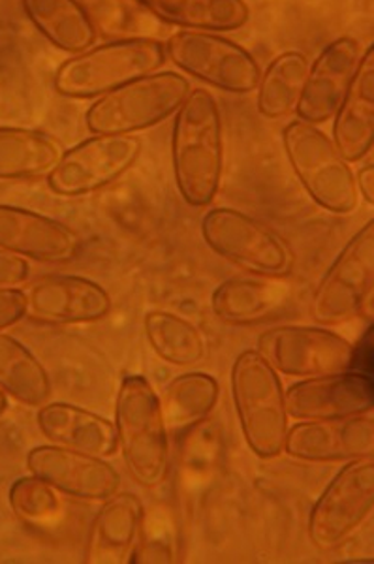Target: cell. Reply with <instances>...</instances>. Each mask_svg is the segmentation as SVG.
Returning <instances> with one entry per match:
<instances>
[{"mask_svg":"<svg viewBox=\"0 0 374 564\" xmlns=\"http://www.w3.org/2000/svg\"><path fill=\"white\" fill-rule=\"evenodd\" d=\"M172 527L168 513H164V510H156L155 513L145 510L142 532L130 563H174L175 539Z\"/></svg>","mask_w":374,"mask_h":564,"instance_id":"1f68e13d","label":"cell"},{"mask_svg":"<svg viewBox=\"0 0 374 564\" xmlns=\"http://www.w3.org/2000/svg\"><path fill=\"white\" fill-rule=\"evenodd\" d=\"M309 74V58L304 53L278 55L260 77L258 111L267 119H280L296 109Z\"/></svg>","mask_w":374,"mask_h":564,"instance_id":"f1b7e54d","label":"cell"},{"mask_svg":"<svg viewBox=\"0 0 374 564\" xmlns=\"http://www.w3.org/2000/svg\"><path fill=\"white\" fill-rule=\"evenodd\" d=\"M52 484L36 475L21 476L8 491L13 513L29 525L52 527L63 520L65 502Z\"/></svg>","mask_w":374,"mask_h":564,"instance_id":"f546056e","label":"cell"},{"mask_svg":"<svg viewBox=\"0 0 374 564\" xmlns=\"http://www.w3.org/2000/svg\"><path fill=\"white\" fill-rule=\"evenodd\" d=\"M166 45L155 39H123L79 53L55 76L58 95L92 98L119 89L166 65Z\"/></svg>","mask_w":374,"mask_h":564,"instance_id":"277c9868","label":"cell"},{"mask_svg":"<svg viewBox=\"0 0 374 564\" xmlns=\"http://www.w3.org/2000/svg\"><path fill=\"white\" fill-rule=\"evenodd\" d=\"M8 409V399L7 393L4 391L0 390V416L7 412Z\"/></svg>","mask_w":374,"mask_h":564,"instance_id":"d590c367","label":"cell"},{"mask_svg":"<svg viewBox=\"0 0 374 564\" xmlns=\"http://www.w3.org/2000/svg\"><path fill=\"white\" fill-rule=\"evenodd\" d=\"M220 384L209 372H185L175 377L161 398L162 416L168 431L187 433L207 422L219 403Z\"/></svg>","mask_w":374,"mask_h":564,"instance_id":"cb8c5ba5","label":"cell"},{"mask_svg":"<svg viewBox=\"0 0 374 564\" xmlns=\"http://www.w3.org/2000/svg\"><path fill=\"white\" fill-rule=\"evenodd\" d=\"M145 507L138 495L119 491L103 500L85 545L87 564L130 563L142 532Z\"/></svg>","mask_w":374,"mask_h":564,"instance_id":"ffe728a7","label":"cell"},{"mask_svg":"<svg viewBox=\"0 0 374 564\" xmlns=\"http://www.w3.org/2000/svg\"><path fill=\"white\" fill-rule=\"evenodd\" d=\"M355 186H358V193L362 196L365 202H367L369 206H373L374 204V166L373 164H367V166H363L358 175H355Z\"/></svg>","mask_w":374,"mask_h":564,"instance_id":"e575fe53","label":"cell"},{"mask_svg":"<svg viewBox=\"0 0 374 564\" xmlns=\"http://www.w3.org/2000/svg\"><path fill=\"white\" fill-rule=\"evenodd\" d=\"M294 305V284L286 276H232L211 295V311L228 326L277 321Z\"/></svg>","mask_w":374,"mask_h":564,"instance_id":"d6986e66","label":"cell"},{"mask_svg":"<svg viewBox=\"0 0 374 564\" xmlns=\"http://www.w3.org/2000/svg\"><path fill=\"white\" fill-rule=\"evenodd\" d=\"M36 423L40 433L55 446L97 457H111L119 452L116 423L78 404L47 401L40 406Z\"/></svg>","mask_w":374,"mask_h":564,"instance_id":"44dd1931","label":"cell"},{"mask_svg":"<svg viewBox=\"0 0 374 564\" xmlns=\"http://www.w3.org/2000/svg\"><path fill=\"white\" fill-rule=\"evenodd\" d=\"M286 411L296 422L365 416L374 409V382L369 372L349 371L309 377L284 390Z\"/></svg>","mask_w":374,"mask_h":564,"instance_id":"5bb4252c","label":"cell"},{"mask_svg":"<svg viewBox=\"0 0 374 564\" xmlns=\"http://www.w3.org/2000/svg\"><path fill=\"white\" fill-rule=\"evenodd\" d=\"M166 53L190 76L233 95L256 90L262 77L254 55L219 34L179 31L169 36Z\"/></svg>","mask_w":374,"mask_h":564,"instance_id":"7c38bea8","label":"cell"},{"mask_svg":"<svg viewBox=\"0 0 374 564\" xmlns=\"http://www.w3.org/2000/svg\"><path fill=\"white\" fill-rule=\"evenodd\" d=\"M156 20L193 31H235L251 18L245 0H140Z\"/></svg>","mask_w":374,"mask_h":564,"instance_id":"d4e9b609","label":"cell"},{"mask_svg":"<svg viewBox=\"0 0 374 564\" xmlns=\"http://www.w3.org/2000/svg\"><path fill=\"white\" fill-rule=\"evenodd\" d=\"M283 141L297 180L318 206L337 215L355 212L360 204L355 174L329 135L299 119L283 130Z\"/></svg>","mask_w":374,"mask_h":564,"instance_id":"52a82bcc","label":"cell"},{"mask_svg":"<svg viewBox=\"0 0 374 564\" xmlns=\"http://www.w3.org/2000/svg\"><path fill=\"white\" fill-rule=\"evenodd\" d=\"M233 406L245 443L260 459H275L284 452L290 430L283 380L256 350H243L230 372Z\"/></svg>","mask_w":374,"mask_h":564,"instance_id":"3957f363","label":"cell"},{"mask_svg":"<svg viewBox=\"0 0 374 564\" xmlns=\"http://www.w3.org/2000/svg\"><path fill=\"white\" fill-rule=\"evenodd\" d=\"M143 151L142 138L95 134L68 149L47 174L53 193L66 198L97 193L123 177Z\"/></svg>","mask_w":374,"mask_h":564,"instance_id":"30bf717a","label":"cell"},{"mask_svg":"<svg viewBox=\"0 0 374 564\" xmlns=\"http://www.w3.org/2000/svg\"><path fill=\"white\" fill-rule=\"evenodd\" d=\"M63 148L36 130L0 127V180H33L57 166Z\"/></svg>","mask_w":374,"mask_h":564,"instance_id":"484cf974","label":"cell"},{"mask_svg":"<svg viewBox=\"0 0 374 564\" xmlns=\"http://www.w3.org/2000/svg\"><path fill=\"white\" fill-rule=\"evenodd\" d=\"M0 249L42 263H70L84 243L70 226L25 207L0 206Z\"/></svg>","mask_w":374,"mask_h":564,"instance_id":"e0dca14e","label":"cell"},{"mask_svg":"<svg viewBox=\"0 0 374 564\" xmlns=\"http://www.w3.org/2000/svg\"><path fill=\"white\" fill-rule=\"evenodd\" d=\"M25 292L21 289H0V332L25 318Z\"/></svg>","mask_w":374,"mask_h":564,"instance_id":"836d02e7","label":"cell"},{"mask_svg":"<svg viewBox=\"0 0 374 564\" xmlns=\"http://www.w3.org/2000/svg\"><path fill=\"white\" fill-rule=\"evenodd\" d=\"M190 82L177 72H155L106 93L87 111L92 134H134L177 113L190 93Z\"/></svg>","mask_w":374,"mask_h":564,"instance_id":"5b68a950","label":"cell"},{"mask_svg":"<svg viewBox=\"0 0 374 564\" xmlns=\"http://www.w3.org/2000/svg\"><path fill=\"white\" fill-rule=\"evenodd\" d=\"M201 238L215 254L249 275L288 276L296 265V252L278 231L232 207L207 212Z\"/></svg>","mask_w":374,"mask_h":564,"instance_id":"8992f818","label":"cell"},{"mask_svg":"<svg viewBox=\"0 0 374 564\" xmlns=\"http://www.w3.org/2000/svg\"><path fill=\"white\" fill-rule=\"evenodd\" d=\"M0 390L7 395L26 404L42 406L52 398V379L29 348L0 332Z\"/></svg>","mask_w":374,"mask_h":564,"instance_id":"4316f807","label":"cell"},{"mask_svg":"<svg viewBox=\"0 0 374 564\" xmlns=\"http://www.w3.org/2000/svg\"><path fill=\"white\" fill-rule=\"evenodd\" d=\"M256 350L286 377L309 379L354 369V345L326 327H272L260 335Z\"/></svg>","mask_w":374,"mask_h":564,"instance_id":"8fae6325","label":"cell"},{"mask_svg":"<svg viewBox=\"0 0 374 564\" xmlns=\"http://www.w3.org/2000/svg\"><path fill=\"white\" fill-rule=\"evenodd\" d=\"M26 18L55 47L66 53L91 50L98 39L91 12L79 0H21Z\"/></svg>","mask_w":374,"mask_h":564,"instance_id":"603a6c76","label":"cell"},{"mask_svg":"<svg viewBox=\"0 0 374 564\" xmlns=\"http://www.w3.org/2000/svg\"><path fill=\"white\" fill-rule=\"evenodd\" d=\"M362 57V44L352 36H341L326 45L307 74L296 106L297 117L310 124L331 121L349 93Z\"/></svg>","mask_w":374,"mask_h":564,"instance_id":"ac0fdd59","label":"cell"},{"mask_svg":"<svg viewBox=\"0 0 374 564\" xmlns=\"http://www.w3.org/2000/svg\"><path fill=\"white\" fill-rule=\"evenodd\" d=\"M286 456L307 463H349L374 456V420L365 416L297 422L284 441Z\"/></svg>","mask_w":374,"mask_h":564,"instance_id":"2e32d148","label":"cell"},{"mask_svg":"<svg viewBox=\"0 0 374 564\" xmlns=\"http://www.w3.org/2000/svg\"><path fill=\"white\" fill-rule=\"evenodd\" d=\"M143 332L151 350L166 364L193 367L206 359V335L183 316L169 311H151L143 318Z\"/></svg>","mask_w":374,"mask_h":564,"instance_id":"83f0119b","label":"cell"},{"mask_svg":"<svg viewBox=\"0 0 374 564\" xmlns=\"http://www.w3.org/2000/svg\"><path fill=\"white\" fill-rule=\"evenodd\" d=\"M172 161L177 188L188 206H211L224 172V127L209 90H190L177 109Z\"/></svg>","mask_w":374,"mask_h":564,"instance_id":"6da1fadb","label":"cell"},{"mask_svg":"<svg viewBox=\"0 0 374 564\" xmlns=\"http://www.w3.org/2000/svg\"><path fill=\"white\" fill-rule=\"evenodd\" d=\"M26 467L31 475L52 484L58 494L74 499L103 502L121 491V475L106 457L55 444L31 449L26 454Z\"/></svg>","mask_w":374,"mask_h":564,"instance_id":"9a60e30c","label":"cell"},{"mask_svg":"<svg viewBox=\"0 0 374 564\" xmlns=\"http://www.w3.org/2000/svg\"><path fill=\"white\" fill-rule=\"evenodd\" d=\"M373 508V457L346 463L310 510V542L326 552L336 550L365 525Z\"/></svg>","mask_w":374,"mask_h":564,"instance_id":"9c48e42d","label":"cell"},{"mask_svg":"<svg viewBox=\"0 0 374 564\" xmlns=\"http://www.w3.org/2000/svg\"><path fill=\"white\" fill-rule=\"evenodd\" d=\"M23 292L25 318L38 324H92L110 316L113 308L110 292L87 276L52 273L29 282Z\"/></svg>","mask_w":374,"mask_h":564,"instance_id":"4fadbf2b","label":"cell"},{"mask_svg":"<svg viewBox=\"0 0 374 564\" xmlns=\"http://www.w3.org/2000/svg\"><path fill=\"white\" fill-rule=\"evenodd\" d=\"M31 279V263L25 258L0 249V289H20Z\"/></svg>","mask_w":374,"mask_h":564,"instance_id":"d6a6232c","label":"cell"},{"mask_svg":"<svg viewBox=\"0 0 374 564\" xmlns=\"http://www.w3.org/2000/svg\"><path fill=\"white\" fill-rule=\"evenodd\" d=\"M373 140L374 50L367 47L349 93L337 109L333 143L344 161L360 162L373 149Z\"/></svg>","mask_w":374,"mask_h":564,"instance_id":"7402d4cb","label":"cell"},{"mask_svg":"<svg viewBox=\"0 0 374 564\" xmlns=\"http://www.w3.org/2000/svg\"><path fill=\"white\" fill-rule=\"evenodd\" d=\"M113 423L130 478L145 489L164 486L169 475V431L161 395L142 375H129L119 386Z\"/></svg>","mask_w":374,"mask_h":564,"instance_id":"7a4b0ae2","label":"cell"},{"mask_svg":"<svg viewBox=\"0 0 374 564\" xmlns=\"http://www.w3.org/2000/svg\"><path fill=\"white\" fill-rule=\"evenodd\" d=\"M187 433L179 473L188 484H200L206 476L211 475L219 459V431L215 430L213 425L201 422Z\"/></svg>","mask_w":374,"mask_h":564,"instance_id":"4dcf8cb0","label":"cell"},{"mask_svg":"<svg viewBox=\"0 0 374 564\" xmlns=\"http://www.w3.org/2000/svg\"><path fill=\"white\" fill-rule=\"evenodd\" d=\"M374 223L344 245L310 300V318L318 326H341L358 316H373Z\"/></svg>","mask_w":374,"mask_h":564,"instance_id":"ba28073f","label":"cell"}]
</instances>
